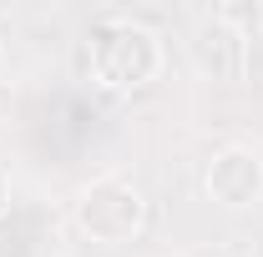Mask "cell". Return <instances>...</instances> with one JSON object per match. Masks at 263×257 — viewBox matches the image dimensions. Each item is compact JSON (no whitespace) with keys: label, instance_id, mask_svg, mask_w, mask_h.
I'll return each instance as SVG.
<instances>
[{"label":"cell","instance_id":"277c9868","mask_svg":"<svg viewBox=\"0 0 263 257\" xmlns=\"http://www.w3.org/2000/svg\"><path fill=\"white\" fill-rule=\"evenodd\" d=\"M193 61L213 81H243L248 76V31L223 10L202 15L193 31Z\"/></svg>","mask_w":263,"mask_h":257},{"label":"cell","instance_id":"6da1fadb","mask_svg":"<svg viewBox=\"0 0 263 257\" xmlns=\"http://www.w3.org/2000/svg\"><path fill=\"white\" fill-rule=\"evenodd\" d=\"M86 71L101 91H137L162 71V35L142 20L106 15L86 31Z\"/></svg>","mask_w":263,"mask_h":257},{"label":"cell","instance_id":"3957f363","mask_svg":"<svg viewBox=\"0 0 263 257\" xmlns=\"http://www.w3.org/2000/svg\"><path fill=\"white\" fill-rule=\"evenodd\" d=\"M202 192L228 212H243V207L263 202V152L248 146V141L218 146L208 157V172H202Z\"/></svg>","mask_w":263,"mask_h":257},{"label":"cell","instance_id":"8992f818","mask_svg":"<svg viewBox=\"0 0 263 257\" xmlns=\"http://www.w3.org/2000/svg\"><path fill=\"white\" fill-rule=\"evenodd\" d=\"M0 61H5V46H0Z\"/></svg>","mask_w":263,"mask_h":257},{"label":"cell","instance_id":"5b68a950","mask_svg":"<svg viewBox=\"0 0 263 257\" xmlns=\"http://www.w3.org/2000/svg\"><path fill=\"white\" fill-rule=\"evenodd\" d=\"M5 212H10V172L0 166V217H5Z\"/></svg>","mask_w":263,"mask_h":257},{"label":"cell","instance_id":"7a4b0ae2","mask_svg":"<svg viewBox=\"0 0 263 257\" xmlns=\"http://www.w3.org/2000/svg\"><path fill=\"white\" fill-rule=\"evenodd\" d=\"M142 222H147V197H142V187H137L132 177H122V172L86 182L81 197H76V227H81V237H91L101 247L132 242V237L142 232Z\"/></svg>","mask_w":263,"mask_h":257}]
</instances>
